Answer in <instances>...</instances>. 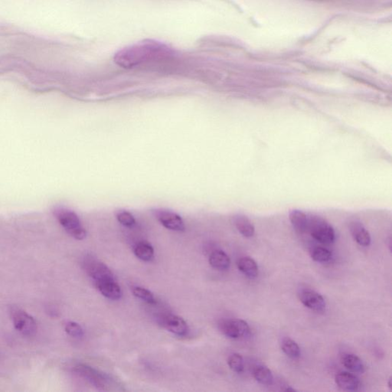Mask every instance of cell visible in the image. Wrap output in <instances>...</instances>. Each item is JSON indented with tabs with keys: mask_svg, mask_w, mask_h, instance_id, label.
I'll return each mask as SVG.
<instances>
[{
	"mask_svg": "<svg viewBox=\"0 0 392 392\" xmlns=\"http://www.w3.org/2000/svg\"><path fill=\"white\" fill-rule=\"evenodd\" d=\"M289 218L293 227L298 232L305 233L307 231L308 227V216L303 211L293 209L290 211Z\"/></svg>",
	"mask_w": 392,
	"mask_h": 392,
	"instance_id": "17",
	"label": "cell"
},
{
	"mask_svg": "<svg viewBox=\"0 0 392 392\" xmlns=\"http://www.w3.org/2000/svg\"><path fill=\"white\" fill-rule=\"evenodd\" d=\"M232 221L237 231L244 237H251L254 236L255 228L247 216L241 214H234L232 217Z\"/></svg>",
	"mask_w": 392,
	"mask_h": 392,
	"instance_id": "14",
	"label": "cell"
},
{
	"mask_svg": "<svg viewBox=\"0 0 392 392\" xmlns=\"http://www.w3.org/2000/svg\"><path fill=\"white\" fill-rule=\"evenodd\" d=\"M85 268L88 274L95 282L114 280V274L104 263L97 260H87Z\"/></svg>",
	"mask_w": 392,
	"mask_h": 392,
	"instance_id": "9",
	"label": "cell"
},
{
	"mask_svg": "<svg viewBox=\"0 0 392 392\" xmlns=\"http://www.w3.org/2000/svg\"><path fill=\"white\" fill-rule=\"evenodd\" d=\"M308 216L307 231L310 235L318 242L323 244H331L336 239L334 229L330 223L324 218L316 214Z\"/></svg>",
	"mask_w": 392,
	"mask_h": 392,
	"instance_id": "3",
	"label": "cell"
},
{
	"mask_svg": "<svg viewBox=\"0 0 392 392\" xmlns=\"http://www.w3.org/2000/svg\"><path fill=\"white\" fill-rule=\"evenodd\" d=\"M116 217L117 221L125 227H132L136 224L135 217L130 211L119 210L116 212Z\"/></svg>",
	"mask_w": 392,
	"mask_h": 392,
	"instance_id": "23",
	"label": "cell"
},
{
	"mask_svg": "<svg viewBox=\"0 0 392 392\" xmlns=\"http://www.w3.org/2000/svg\"><path fill=\"white\" fill-rule=\"evenodd\" d=\"M165 52L167 48L162 44L155 41H145L119 51L114 60L120 66L132 68Z\"/></svg>",
	"mask_w": 392,
	"mask_h": 392,
	"instance_id": "1",
	"label": "cell"
},
{
	"mask_svg": "<svg viewBox=\"0 0 392 392\" xmlns=\"http://www.w3.org/2000/svg\"><path fill=\"white\" fill-rule=\"evenodd\" d=\"M134 254L140 260L150 261L154 257V249L149 243H138L134 248Z\"/></svg>",
	"mask_w": 392,
	"mask_h": 392,
	"instance_id": "21",
	"label": "cell"
},
{
	"mask_svg": "<svg viewBox=\"0 0 392 392\" xmlns=\"http://www.w3.org/2000/svg\"><path fill=\"white\" fill-rule=\"evenodd\" d=\"M299 298L305 307L310 310L317 313H323L326 310V304L324 298L314 290H302L299 293Z\"/></svg>",
	"mask_w": 392,
	"mask_h": 392,
	"instance_id": "8",
	"label": "cell"
},
{
	"mask_svg": "<svg viewBox=\"0 0 392 392\" xmlns=\"http://www.w3.org/2000/svg\"><path fill=\"white\" fill-rule=\"evenodd\" d=\"M350 229L355 241L363 247H367L371 244V236L368 230L361 222L353 221L350 222Z\"/></svg>",
	"mask_w": 392,
	"mask_h": 392,
	"instance_id": "12",
	"label": "cell"
},
{
	"mask_svg": "<svg viewBox=\"0 0 392 392\" xmlns=\"http://www.w3.org/2000/svg\"><path fill=\"white\" fill-rule=\"evenodd\" d=\"M74 373L83 379L88 381L94 387L100 390H107L108 379L104 375L101 374L95 369L86 365L79 364L74 367Z\"/></svg>",
	"mask_w": 392,
	"mask_h": 392,
	"instance_id": "6",
	"label": "cell"
},
{
	"mask_svg": "<svg viewBox=\"0 0 392 392\" xmlns=\"http://www.w3.org/2000/svg\"><path fill=\"white\" fill-rule=\"evenodd\" d=\"M335 382L339 388L345 391H356L360 386L359 379L356 376L346 372L336 375Z\"/></svg>",
	"mask_w": 392,
	"mask_h": 392,
	"instance_id": "13",
	"label": "cell"
},
{
	"mask_svg": "<svg viewBox=\"0 0 392 392\" xmlns=\"http://www.w3.org/2000/svg\"><path fill=\"white\" fill-rule=\"evenodd\" d=\"M311 257L313 260L319 263L327 262L331 259L332 253L328 249L323 247H317L311 251Z\"/></svg>",
	"mask_w": 392,
	"mask_h": 392,
	"instance_id": "22",
	"label": "cell"
},
{
	"mask_svg": "<svg viewBox=\"0 0 392 392\" xmlns=\"http://www.w3.org/2000/svg\"><path fill=\"white\" fill-rule=\"evenodd\" d=\"M389 389H392V377H390L389 380Z\"/></svg>",
	"mask_w": 392,
	"mask_h": 392,
	"instance_id": "28",
	"label": "cell"
},
{
	"mask_svg": "<svg viewBox=\"0 0 392 392\" xmlns=\"http://www.w3.org/2000/svg\"><path fill=\"white\" fill-rule=\"evenodd\" d=\"M10 314L12 317V323L15 330L28 337L35 336L38 330L36 321L31 317V315L26 312L18 308V307H11Z\"/></svg>",
	"mask_w": 392,
	"mask_h": 392,
	"instance_id": "4",
	"label": "cell"
},
{
	"mask_svg": "<svg viewBox=\"0 0 392 392\" xmlns=\"http://www.w3.org/2000/svg\"><path fill=\"white\" fill-rule=\"evenodd\" d=\"M343 366L350 371L356 373H363L365 371L363 361L356 355H345L342 359Z\"/></svg>",
	"mask_w": 392,
	"mask_h": 392,
	"instance_id": "18",
	"label": "cell"
},
{
	"mask_svg": "<svg viewBox=\"0 0 392 392\" xmlns=\"http://www.w3.org/2000/svg\"><path fill=\"white\" fill-rule=\"evenodd\" d=\"M209 264L216 270H225L229 268L231 260L223 250H216L210 254Z\"/></svg>",
	"mask_w": 392,
	"mask_h": 392,
	"instance_id": "16",
	"label": "cell"
},
{
	"mask_svg": "<svg viewBox=\"0 0 392 392\" xmlns=\"http://www.w3.org/2000/svg\"><path fill=\"white\" fill-rule=\"evenodd\" d=\"M133 293H134V295L135 297L144 300L147 303H156L155 297H154V294L150 290H147V289L140 287H134V290H133Z\"/></svg>",
	"mask_w": 392,
	"mask_h": 392,
	"instance_id": "25",
	"label": "cell"
},
{
	"mask_svg": "<svg viewBox=\"0 0 392 392\" xmlns=\"http://www.w3.org/2000/svg\"><path fill=\"white\" fill-rule=\"evenodd\" d=\"M237 267L248 278L254 279L258 276V266L251 257H243L239 259L237 261Z\"/></svg>",
	"mask_w": 392,
	"mask_h": 392,
	"instance_id": "15",
	"label": "cell"
},
{
	"mask_svg": "<svg viewBox=\"0 0 392 392\" xmlns=\"http://www.w3.org/2000/svg\"><path fill=\"white\" fill-rule=\"evenodd\" d=\"M286 392H295V389H291V388H287V389H285Z\"/></svg>",
	"mask_w": 392,
	"mask_h": 392,
	"instance_id": "27",
	"label": "cell"
},
{
	"mask_svg": "<svg viewBox=\"0 0 392 392\" xmlns=\"http://www.w3.org/2000/svg\"><path fill=\"white\" fill-rule=\"evenodd\" d=\"M280 348L288 357L298 359L300 356V349L298 344L289 337H284L280 341Z\"/></svg>",
	"mask_w": 392,
	"mask_h": 392,
	"instance_id": "19",
	"label": "cell"
},
{
	"mask_svg": "<svg viewBox=\"0 0 392 392\" xmlns=\"http://www.w3.org/2000/svg\"><path fill=\"white\" fill-rule=\"evenodd\" d=\"M220 330L224 336L234 340L242 338L250 332L247 322L242 320H224L220 323Z\"/></svg>",
	"mask_w": 392,
	"mask_h": 392,
	"instance_id": "7",
	"label": "cell"
},
{
	"mask_svg": "<svg viewBox=\"0 0 392 392\" xmlns=\"http://www.w3.org/2000/svg\"><path fill=\"white\" fill-rule=\"evenodd\" d=\"M54 214L68 234L77 239L83 240L87 237V231L81 225L78 214L72 210L58 207L54 211Z\"/></svg>",
	"mask_w": 392,
	"mask_h": 392,
	"instance_id": "2",
	"label": "cell"
},
{
	"mask_svg": "<svg viewBox=\"0 0 392 392\" xmlns=\"http://www.w3.org/2000/svg\"><path fill=\"white\" fill-rule=\"evenodd\" d=\"M253 375H254V379L257 383L264 385V386H270L274 381V376H273L271 371L266 366H257L254 369Z\"/></svg>",
	"mask_w": 392,
	"mask_h": 392,
	"instance_id": "20",
	"label": "cell"
},
{
	"mask_svg": "<svg viewBox=\"0 0 392 392\" xmlns=\"http://www.w3.org/2000/svg\"><path fill=\"white\" fill-rule=\"evenodd\" d=\"M65 332L71 337L81 338L84 335V331L81 326L74 322H69L65 326Z\"/></svg>",
	"mask_w": 392,
	"mask_h": 392,
	"instance_id": "26",
	"label": "cell"
},
{
	"mask_svg": "<svg viewBox=\"0 0 392 392\" xmlns=\"http://www.w3.org/2000/svg\"><path fill=\"white\" fill-rule=\"evenodd\" d=\"M163 326L170 333L177 336H185L189 332V326L184 320L178 316L170 315L163 320Z\"/></svg>",
	"mask_w": 392,
	"mask_h": 392,
	"instance_id": "11",
	"label": "cell"
},
{
	"mask_svg": "<svg viewBox=\"0 0 392 392\" xmlns=\"http://www.w3.org/2000/svg\"><path fill=\"white\" fill-rule=\"evenodd\" d=\"M96 287L101 292L104 297L110 300H117L122 297L121 287L115 282V280H102L95 282Z\"/></svg>",
	"mask_w": 392,
	"mask_h": 392,
	"instance_id": "10",
	"label": "cell"
},
{
	"mask_svg": "<svg viewBox=\"0 0 392 392\" xmlns=\"http://www.w3.org/2000/svg\"><path fill=\"white\" fill-rule=\"evenodd\" d=\"M227 364L234 373H241L244 371V360L240 354L234 353L230 356L227 359Z\"/></svg>",
	"mask_w": 392,
	"mask_h": 392,
	"instance_id": "24",
	"label": "cell"
},
{
	"mask_svg": "<svg viewBox=\"0 0 392 392\" xmlns=\"http://www.w3.org/2000/svg\"><path fill=\"white\" fill-rule=\"evenodd\" d=\"M152 213L167 229L175 231H184L186 229L183 218L175 211L167 208H154Z\"/></svg>",
	"mask_w": 392,
	"mask_h": 392,
	"instance_id": "5",
	"label": "cell"
}]
</instances>
